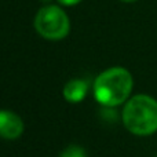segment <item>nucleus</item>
Instances as JSON below:
<instances>
[{"label":"nucleus","mask_w":157,"mask_h":157,"mask_svg":"<svg viewBox=\"0 0 157 157\" xmlns=\"http://www.w3.org/2000/svg\"><path fill=\"white\" fill-rule=\"evenodd\" d=\"M61 157H87V153L78 145H71L61 153Z\"/></svg>","instance_id":"6"},{"label":"nucleus","mask_w":157,"mask_h":157,"mask_svg":"<svg viewBox=\"0 0 157 157\" xmlns=\"http://www.w3.org/2000/svg\"><path fill=\"white\" fill-rule=\"evenodd\" d=\"M24 132V121L17 113L0 109V138L14 141Z\"/></svg>","instance_id":"4"},{"label":"nucleus","mask_w":157,"mask_h":157,"mask_svg":"<svg viewBox=\"0 0 157 157\" xmlns=\"http://www.w3.org/2000/svg\"><path fill=\"white\" fill-rule=\"evenodd\" d=\"M134 78L128 69L113 66L105 69L94 81V97L105 108H116L125 103L132 92Z\"/></svg>","instance_id":"1"},{"label":"nucleus","mask_w":157,"mask_h":157,"mask_svg":"<svg viewBox=\"0 0 157 157\" xmlns=\"http://www.w3.org/2000/svg\"><path fill=\"white\" fill-rule=\"evenodd\" d=\"M87 91H88V84L83 78H72L63 86L62 94L68 102L78 103L86 98Z\"/></svg>","instance_id":"5"},{"label":"nucleus","mask_w":157,"mask_h":157,"mask_svg":"<svg viewBox=\"0 0 157 157\" xmlns=\"http://www.w3.org/2000/svg\"><path fill=\"white\" fill-rule=\"evenodd\" d=\"M57 2H58V4L63 6V7H72V6H77L83 0H57Z\"/></svg>","instance_id":"7"},{"label":"nucleus","mask_w":157,"mask_h":157,"mask_svg":"<svg viewBox=\"0 0 157 157\" xmlns=\"http://www.w3.org/2000/svg\"><path fill=\"white\" fill-rule=\"evenodd\" d=\"M121 120L134 135H152L157 131V101L145 94L134 95L123 108Z\"/></svg>","instance_id":"2"},{"label":"nucleus","mask_w":157,"mask_h":157,"mask_svg":"<svg viewBox=\"0 0 157 157\" xmlns=\"http://www.w3.org/2000/svg\"><path fill=\"white\" fill-rule=\"evenodd\" d=\"M119 2H121V3H127V4H131V3H136L138 0H119Z\"/></svg>","instance_id":"8"},{"label":"nucleus","mask_w":157,"mask_h":157,"mask_svg":"<svg viewBox=\"0 0 157 157\" xmlns=\"http://www.w3.org/2000/svg\"><path fill=\"white\" fill-rule=\"evenodd\" d=\"M156 157H157V156H156Z\"/></svg>","instance_id":"10"},{"label":"nucleus","mask_w":157,"mask_h":157,"mask_svg":"<svg viewBox=\"0 0 157 157\" xmlns=\"http://www.w3.org/2000/svg\"><path fill=\"white\" fill-rule=\"evenodd\" d=\"M33 26L37 35H40L43 39L58 41L69 35L71 19L61 6L47 4L36 13Z\"/></svg>","instance_id":"3"},{"label":"nucleus","mask_w":157,"mask_h":157,"mask_svg":"<svg viewBox=\"0 0 157 157\" xmlns=\"http://www.w3.org/2000/svg\"><path fill=\"white\" fill-rule=\"evenodd\" d=\"M41 3H43L44 6H47V4H52V0H40Z\"/></svg>","instance_id":"9"}]
</instances>
